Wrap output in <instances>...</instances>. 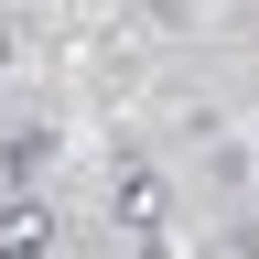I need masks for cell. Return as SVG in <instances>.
I'll return each mask as SVG.
<instances>
[{
	"label": "cell",
	"mask_w": 259,
	"mask_h": 259,
	"mask_svg": "<svg viewBox=\"0 0 259 259\" xmlns=\"http://www.w3.org/2000/svg\"><path fill=\"white\" fill-rule=\"evenodd\" d=\"M54 151L65 141H54L44 119H11V130H0V194H32V184L54 173Z\"/></svg>",
	"instance_id": "cell-1"
},
{
	"label": "cell",
	"mask_w": 259,
	"mask_h": 259,
	"mask_svg": "<svg viewBox=\"0 0 259 259\" xmlns=\"http://www.w3.org/2000/svg\"><path fill=\"white\" fill-rule=\"evenodd\" d=\"M54 205L44 194H0V259H54Z\"/></svg>",
	"instance_id": "cell-2"
},
{
	"label": "cell",
	"mask_w": 259,
	"mask_h": 259,
	"mask_svg": "<svg viewBox=\"0 0 259 259\" xmlns=\"http://www.w3.org/2000/svg\"><path fill=\"white\" fill-rule=\"evenodd\" d=\"M108 194H119V216L141 227V238H162V173H151V162H119V184H108Z\"/></svg>",
	"instance_id": "cell-3"
},
{
	"label": "cell",
	"mask_w": 259,
	"mask_h": 259,
	"mask_svg": "<svg viewBox=\"0 0 259 259\" xmlns=\"http://www.w3.org/2000/svg\"><path fill=\"white\" fill-rule=\"evenodd\" d=\"M11 65H22V32H11V22H0V76H11Z\"/></svg>",
	"instance_id": "cell-4"
}]
</instances>
